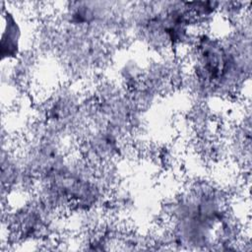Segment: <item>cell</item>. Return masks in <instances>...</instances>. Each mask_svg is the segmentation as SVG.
<instances>
[{"label":"cell","instance_id":"obj_1","mask_svg":"<svg viewBox=\"0 0 252 252\" xmlns=\"http://www.w3.org/2000/svg\"><path fill=\"white\" fill-rule=\"evenodd\" d=\"M3 21L6 24L3 25L2 37H1V47H2V61L18 59L21 52V38L22 30L20 24L15 18V15L3 8Z\"/></svg>","mask_w":252,"mask_h":252}]
</instances>
